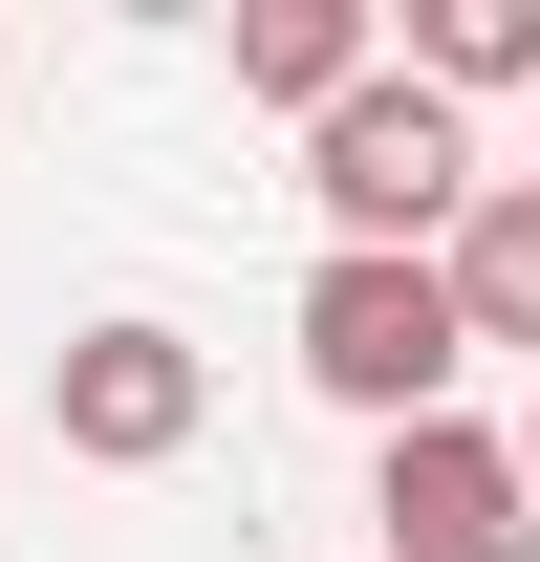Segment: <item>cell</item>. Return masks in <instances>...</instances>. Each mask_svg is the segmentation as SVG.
<instances>
[{
	"label": "cell",
	"mask_w": 540,
	"mask_h": 562,
	"mask_svg": "<svg viewBox=\"0 0 540 562\" xmlns=\"http://www.w3.org/2000/svg\"><path fill=\"white\" fill-rule=\"evenodd\" d=\"M303 195H325V260H454V216L497 195V173H475V109H454V87L368 66L325 131H303Z\"/></svg>",
	"instance_id": "obj_1"
},
{
	"label": "cell",
	"mask_w": 540,
	"mask_h": 562,
	"mask_svg": "<svg viewBox=\"0 0 540 562\" xmlns=\"http://www.w3.org/2000/svg\"><path fill=\"white\" fill-rule=\"evenodd\" d=\"M454 368H475L454 260H303V390H325V412L432 432V412H454Z\"/></svg>",
	"instance_id": "obj_2"
},
{
	"label": "cell",
	"mask_w": 540,
	"mask_h": 562,
	"mask_svg": "<svg viewBox=\"0 0 540 562\" xmlns=\"http://www.w3.org/2000/svg\"><path fill=\"white\" fill-rule=\"evenodd\" d=\"M44 432H66L87 476H173V454L216 432V368H195V325H151V303L66 325V347H44Z\"/></svg>",
	"instance_id": "obj_3"
},
{
	"label": "cell",
	"mask_w": 540,
	"mask_h": 562,
	"mask_svg": "<svg viewBox=\"0 0 540 562\" xmlns=\"http://www.w3.org/2000/svg\"><path fill=\"white\" fill-rule=\"evenodd\" d=\"M368 562H540V476H519V432H368Z\"/></svg>",
	"instance_id": "obj_4"
},
{
	"label": "cell",
	"mask_w": 540,
	"mask_h": 562,
	"mask_svg": "<svg viewBox=\"0 0 540 562\" xmlns=\"http://www.w3.org/2000/svg\"><path fill=\"white\" fill-rule=\"evenodd\" d=\"M368 66H390V44H368V0H238V109H303V131H325Z\"/></svg>",
	"instance_id": "obj_5"
},
{
	"label": "cell",
	"mask_w": 540,
	"mask_h": 562,
	"mask_svg": "<svg viewBox=\"0 0 540 562\" xmlns=\"http://www.w3.org/2000/svg\"><path fill=\"white\" fill-rule=\"evenodd\" d=\"M454 325L475 347H540V173H497V195L454 216Z\"/></svg>",
	"instance_id": "obj_6"
},
{
	"label": "cell",
	"mask_w": 540,
	"mask_h": 562,
	"mask_svg": "<svg viewBox=\"0 0 540 562\" xmlns=\"http://www.w3.org/2000/svg\"><path fill=\"white\" fill-rule=\"evenodd\" d=\"M410 87H454V109L519 87V109H540V0H410Z\"/></svg>",
	"instance_id": "obj_7"
},
{
	"label": "cell",
	"mask_w": 540,
	"mask_h": 562,
	"mask_svg": "<svg viewBox=\"0 0 540 562\" xmlns=\"http://www.w3.org/2000/svg\"><path fill=\"white\" fill-rule=\"evenodd\" d=\"M519 476H540V412H519Z\"/></svg>",
	"instance_id": "obj_8"
},
{
	"label": "cell",
	"mask_w": 540,
	"mask_h": 562,
	"mask_svg": "<svg viewBox=\"0 0 540 562\" xmlns=\"http://www.w3.org/2000/svg\"><path fill=\"white\" fill-rule=\"evenodd\" d=\"M519 173H540V131H519Z\"/></svg>",
	"instance_id": "obj_9"
},
{
	"label": "cell",
	"mask_w": 540,
	"mask_h": 562,
	"mask_svg": "<svg viewBox=\"0 0 540 562\" xmlns=\"http://www.w3.org/2000/svg\"><path fill=\"white\" fill-rule=\"evenodd\" d=\"M0 66H22V44H0Z\"/></svg>",
	"instance_id": "obj_10"
}]
</instances>
